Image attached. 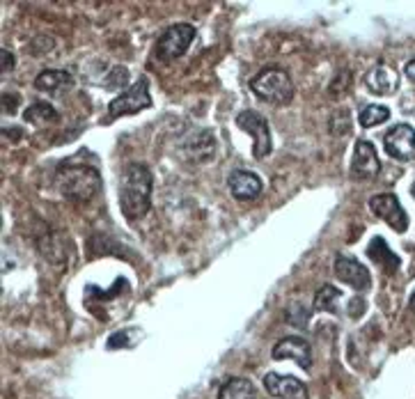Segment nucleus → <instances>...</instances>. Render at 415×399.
<instances>
[{
	"label": "nucleus",
	"instance_id": "5701e85b",
	"mask_svg": "<svg viewBox=\"0 0 415 399\" xmlns=\"http://www.w3.org/2000/svg\"><path fill=\"white\" fill-rule=\"evenodd\" d=\"M365 308H368V303L360 298V296H356L351 303H349V315L353 317V319H358V317H363L365 315Z\"/></svg>",
	"mask_w": 415,
	"mask_h": 399
},
{
	"label": "nucleus",
	"instance_id": "ddd939ff",
	"mask_svg": "<svg viewBox=\"0 0 415 399\" xmlns=\"http://www.w3.org/2000/svg\"><path fill=\"white\" fill-rule=\"evenodd\" d=\"M365 85L372 94L379 96H388L392 92H397L399 87V74L388 64H376L365 74Z\"/></svg>",
	"mask_w": 415,
	"mask_h": 399
},
{
	"label": "nucleus",
	"instance_id": "6ab92c4d",
	"mask_svg": "<svg viewBox=\"0 0 415 399\" xmlns=\"http://www.w3.org/2000/svg\"><path fill=\"white\" fill-rule=\"evenodd\" d=\"M23 120L30 122V124H48V122H57V120H60V115L55 113V108H53L51 103L35 101L30 108H25Z\"/></svg>",
	"mask_w": 415,
	"mask_h": 399
},
{
	"label": "nucleus",
	"instance_id": "39448f33",
	"mask_svg": "<svg viewBox=\"0 0 415 399\" xmlns=\"http://www.w3.org/2000/svg\"><path fill=\"white\" fill-rule=\"evenodd\" d=\"M193 40H195V28H193L191 23H175L159 37L157 51L154 53H157L161 62L177 60L179 55L186 53V48L191 46Z\"/></svg>",
	"mask_w": 415,
	"mask_h": 399
},
{
	"label": "nucleus",
	"instance_id": "aec40b11",
	"mask_svg": "<svg viewBox=\"0 0 415 399\" xmlns=\"http://www.w3.org/2000/svg\"><path fill=\"white\" fill-rule=\"evenodd\" d=\"M388 120H390V111L385 108V106H376V103L365 106V108L360 111V118H358L363 129H372V126L383 124V122H388Z\"/></svg>",
	"mask_w": 415,
	"mask_h": 399
},
{
	"label": "nucleus",
	"instance_id": "9b49d317",
	"mask_svg": "<svg viewBox=\"0 0 415 399\" xmlns=\"http://www.w3.org/2000/svg\"><path fill=\"white\" fill-rule=\"evenodd\" d=\"M264 388L268 395H273L278 399H307V388L303 381H298L296 376L289 374H278V372H268L264 376Z\"/></svg>",
	"mask_w": 415,
	"mask_h": 399
},
{
	"label": "nucleus",
	"instance_id": "6e6552de",
	"mask_svg": "<svg viewBox=\"0 0 415 399\" xmlns=\"http://www.w3.org/2000/svg\"><path fill=\"white\" fill-rule=\"evenodd\" d=\"M370 209L374 216L385 220L394 232H407L409 230V216L404 211L402 202L394 193H381V196L370 198Z\"/></svg>",
	"mask_w": 415,
	"mask_h": 399
},
{
	"label": "nucleus",
	"instance_id": "b1692460",
	"mask_svg": "<svg viewBox=\"0 0 415 399\" xmlns=\"http://www.w3.org/2000/svg\"><path fill=\"white\" fill-rule=\"evenodd\" d=\"M0 55H3V72L14 69V55L9 53L7 48H3V51H0Z\"/></svg>",
	"mask_w": 415,
	"mask_h": 399
},
{
	"label": "nucleus",
	"instance_id": "a211bd4d",
	"mask_svg": "<svg viewBox=\"0 0 415 399\" xmlns=\"http://www.w3.org/2000/svg\"><path fill=\"white\" fill-rule=\"evenodd\" d=\"M340 298H342L340 289H335L333 285H324L314 296V310H319V313L340 315V310H337V300Z\"/></svg>",
	"mask_w": 415,
	"mask_h": 399
},
{
	"label": "nucleus",
	"instance_id": "bb28decb",
	"mask_svg": "<svg viewBox=\"0 0 415 399\" xmlns=\"http://www.w3.org/2000/svg\"><path fill=\"white\" fill-rule=\"evenodd\" d=\"M411 193H413V198H415V184H413V186H411Z\"/></svg>",
	"mask_w": 415,
	"mask_h": 399
},
{
	"label": "nucleus",
	"instance_id": "2eb2a0df",
	"mask_svg": "<svg viewBox=\"0 0 415 399\" xmlns=\"http://www.w3.org/2000/svg\"><path fill=\"white\" fill-rule=\"evenodd\" d=\"M72 85H74V76L67 69H44L35 79V87L42 92H60Z\"/></svg>",
	"mask_w": 415,
	"mask_h": 399
},
{
	"label": "nucleus",
	"instance_id": "f257e3e1",
	"mask_svg": "<svg viewBox=\"0 0 415 399\" xmlns=\"http://www.w3.org/2000/svg\"><path fill=\"white\" fill-rule=\"evenodd\" d=\"M154 174L147 165L129 163L120 174V209L129 220H138L152 207Z\"/></svg>",
	"mask_w": 415,
	"mask_h": 399
},
{
	"label": "nucleus",
	"instance_id": "a878e982",
	"mask_svg": "<svg viewBox=\"0 0 415 399\" xmlns=\"http://www.w3.org/2000/svg\"><path fill=\"white\" fill-rule=\"evenodd\" d=\"M409 308L415 313V294H413V296H411V300H409Z\"/></svg>",
	"mask_w": 415,
	"mask_h": 399
},
{
	"label": "nucleus",
	"instance_id": "7ed1b4c3",
	"mask_svg": "<svg viewBox=\"0 0 415 399\" xmlns=\"http://www.w3.org/2000/svg\"><path fill=\"white\" fill-rule=\"evenodd\" d=\"M250 90L257 99L273 106H287L294 99V83L280 67H266L255 79H250Z\"/></svg>",
	"mask_w": 415,
	"mask_h": 399
},
{
	"label": "nucleus",
	"instance_id": "423d86ee",
	"mask_svg": "<svg viewBox=\"0 0 415 399\" xmlns=\"http://www.w3.org/2000/svg\"><path fill=\"white\" fill-rule=\"evenodd\" d=\"M239 129H244L246 133L253 135V154L255 159H266L273 152V140H271V129L268 122L264 120V115H259L257 111H244L237 115Z\"/></svg>",
	"mask_w": 415,
	"mask_h": 399
},
{
	"label": "nucleus",
	"instance_id": "f03ea898",
	"mask_svg": "<svg viewBox=\"0 0 415 399\" xmlns=\"http://www.w3.org/2000/svg\"><path fill=\"white\" fill-rule=\"evenodd\" d=\"M55 184L64 200L88 202L101 191V174L90 165H62L55 174Z\"/></svg>",
	"mask_w": 415,
	"mask_h": 399
},
{
	"label": "nucleus",
	"instance_id": "f3484780",
	"mask_svg": "<svg viewBox=\"0 0 415 399\" xmlns=\"http://www.w3.org/2000/svg\"><path fill=\"white\" fill-rule=\"evenodd\" d=\"M218 399H257V390L248 378H229L220 386Z\"/></svg>",
	"mask_w": 415,
	"mask_h": 399
},
{
	"label": "nucleus",
	"instance_id": "393cba45",
	"mask_svg": "<svg viewBox=\"0 0 415 399\" xmlns=\"http://www.w3.org/2000/svg\"><path fill=\"white\" fill-rule=\"evenodd\" d=\"M404 72H407V76H409V79L415 83V60L407 62V67H404Z\"/></svg>",
	"mask_w": 415,
	"mask_h": 399
},
{
	"label": "nucleus",
	"instance_id": "9d476101",
	"mask_svg": "<svg viewBox=\"0 0 415 399\" xmlns=\"http://www.w3.org/2000/svg\"><path fill=\"white\" fill-rule=\"evenodd\" d=\"M335 276H337V280H342L344 285H349V287L358 289V291H368L372 287L370 271L353 257L337 255L335 257Z\"/></svg>",
	"mask_w": 415,
	"mask_h": 399
},
{
	"label": "nucleus",
	"instance_id": "1a4fd4ad",
	"mask_svg": "<svg viewBox=\"0 0 415 399\" xmlns=\"http://www.w3.org/2000/svg\"><path fill=\"white\" fill-rule=\"evenodd\" d=\"M379 172H381V161H379V154L374 150V145L370 140H358L353 150L351 174L356 179L372 181Z\"/></svg>",
	"mask_w": 415,
	"mask_h": 399
},
{
	"label": "nucleus",
	"instance_id": "dca6fc26",
	"mask_svg": "<svg viewBox=\"0 0 415 399\" xmlns=\"http://www.w3.org/2000/svg\"><path fill=\"white\" fill-rule=\"evenodd\" d=\"M368 255H370V259L376 262V264L388 271V274H394V271H397L399 264H402L399 257L388 248V243H385L383 237H374L372 239V243L368 246Z\"/></svg>",
	"mask_w": 415,
	"mask_h": 399
},
{
	"label": "nucleus",
	"instance_id": "4be33fe9",
	"mask_svg": "<svg viewBox=\"0 0 415 399\" xmlns=\"http://www.w3.org/2000/svg\"><path fill=\"white\" fill-rule=\"evenodd\" d=\"M129 81V69L127 67H115L113 69V76L108 81H106V85H108V90H118V87H124Z\"/></svg>",
	"mask_w": 415,
	"mask_h": 399
},
{
	"label": "nucleus",
	"instance_id": "412c9836",
	"mask_svg": "<svg viewBox=\"0 0 415 399\" xmlns=\"http://www.w3.org/2000/svg\"><path fill=\"white\" fill-rule=\"evenodd\" d=\"M140 328H122L118 330V333H113L108 337V349L110 352H115V349H131L133 344H136V339L140 337Z\"/></svg>",
	"mask_w": 415,
	"mask_h": 399
},
{
	"label": "nucleus",
	"instance_id": "f8f14e48",
	"mask_svg": "<svg viewBox=\"0 0 415 399\" xmlns=\"http://www.w3.org/2000/svg\"><path fill=\"white\" fill-rule=\"evenodd\" d=\"M271 356H273L275 360L289 358V360H294L296 365H301L303 369H310V367H312V352H310V344H307L303 337H296V335H289V337H283V339H280V342L273 347Z\"/></svg>",
	"mask_w": 415,
	"mask_h": 399
},
{
	"label": "nucleus",
	"instance_id": "20e7f679",
	"mask_svg": "<svg viewBox=\"0 0 415 399\" xmlns=\"http://www.w3.org/2000/svg\"><path fill=\"white\" fill-rule=\"evenodd\" d=\"M152 106V96H149V81L147 79H138L129 90H124L120 96L108 103V120H118L124 115H136L144 108Z\"/></svg>",
	"mask_w": 415,
	"mask_h": 399
},
{
	"label": "nucleus",
	"instance_id": "4468645a",
	"mask_svg": "<svg viewBox=\"0 0 415 399\" xmlns=\"http://www.w3.org/2000/svg\"><path fill=\"white\" fill-rule=\"evenodd\" d=\"M227 186H229L232 196H234L237 200H253V198L259 196V193H262L264 184H262V179H259L255 172H250V170H234V172L229 174Z\"/></svg>",
	"mask_w": 415,
	"mask_h": 399
},
{
	"label": "nucleus",
	"instance_id": "0eeeda50",
	"mask_svg": "<svg viewBox=\"0 0 415 399\" xmlns=\"http://www.w3.org/2000/svg\"><path fill=\"white\" fill-rule=\"evenodd\" d=\"M383 150L402 163L415 161V129L411 124H397L383 135Z\"/></svg>",
	"mask_w": 415,
	"mask_h": 399
}]
</instances>
